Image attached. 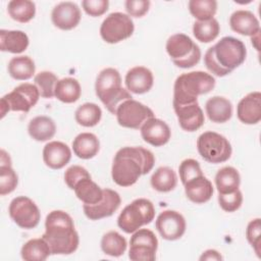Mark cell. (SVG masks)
I'll use <instances>...</instances> for the list:
<instances>
[{
	"instance_id": "obj_1",
	"label": "cell",
	"mask_w": 261,
	"mask_h": 261,
	"mask_svg": "<svg viewBox=\"0 0 261 261\" xmlns=\"http://www.w3.org/2000/svg\"><path fill=\"white\" fill-rule=\"evenodd\" d=\"M155 164L153 153L143 147H124L119 149L111 168L113 181L120 187H130L139 177L150 172Z\"/></svg>"
},
{
	"instance_id": "obj_2",
	"label": "cell",
	"mask_w": 261,
	"mask_h": 261,
	"mask_svg": "<svg viewBox=\"0 0 261 261\" xmlns=\"http://www.w3.org/2000/svg\"><path fill=\"white\" fill-rule=\"evenodd\" d=\"M42 238L48 243L52 255L71 254L80 243L71 216L62 210H53L47 215Z\"/></svg>"
},
{
	"instance_id": "obj_3",
	"label": "cell",
	"mask_w": 261,
	"mask_h": 261,
	"mask_svg": "<svg viewBox=\"0 0 261 261\" xmlns=\"http://www.w3.org/2000/svg\"><path fill=\"white\" fill-rule=\"evenodd\" d=\"M246 56V46L241 40L223 37L206 51L204 63L211 73L224 76L239 67L245 61Z\"/></svg>"
},
{
	"instance_id": "obj_4",
	"label": "cell",
	"mask_w": 261,
	"mask_h": 261,
	"mask_svg": "<svg viewBox=\"0 0 261 261\" xmlns=\"http://www.w3.org/2000/svg\"><path fill=\"white\" fill-rule=\"evenodd\" d=\"M215 87V79L205 71L182 73L174 82L172 104H187L198 101V96L211 92Z\"/></svg>"
},
{
	"instance_id": "obj_5",
	"label": "cell",
	"mask_w": 261,
	"mask_h": 261,
	"mask_svg": "<svg viewBox=\"0 0 261 261\" xmlns=\"http://www.w3.org/2000/svg\"><path fill=\"white\" fill-rule=\"evenodd\" d=\"M96 95L109 112L115 114L117 107L125 100L133 99L130 93L121 86V76L117 69L107 67L97 75Z\"/></svg>"
},
{
	"instance_id": "obj_6",
	"label": "cell",
	"mask_w": 261,
	"mask_h": 261,
	"mask_svg": "<svg viewBox=\"0 0 261 261\" xmlns=\"http://www.w3.org/2000/svg\"><path fill=\"white\" fill-rule=\"evenodd\" d=\"M154 217L153 203L148 199L139 198L123 208L117 218V224L124 232L133 233L143 225L149 224Z\"/></svg>"
},
{
	"instance_id": "obj_7",
	"label": "cell",
	"mask_w": 261,
	"mask_h": 261,
	"mask_svg": "<svg viewBox=\"0 0 261 261\" xmlns=\"http://www.w3.org/2000/svg\"><path fill=\"white\" fill-rule=\"evenodd\" d=\"M166 52L172 62L180 68H190L199 63L201 50L187 35L178 33L170 36L166 42Z\"/></svg>"
},
{
	"instance_id": "obj_8",
	"label": "cell",
	"mask_w": 261,
	"mask_h": 261,
	"mask_svg": "<svg viewBox=\"0 0 261 261\" xmlns=\"http://www.w3.org/2000/svg\"><path fill=\"white\" fill-rule=\"evenodd\" d=\"M197 149L201 157L210 163H222L231 156V145L222 135L215 132H205L197 140Z\"/></svg>"
},
{
	"instance_id": "obj_9",
	"label": "cell",
	"mask_w": 261,
	"mask_h": 261,
	"mask_svg": "<svg viewBox=\"0 0 261 261\" xmlns=\"http://www.w3.org/2000/svg\"><path fill=\"white\" fill-rule=\"evenodd\" d=\"M40 92L36 85L23 83L15 87L10 93L1 98V118H3L8 111L29 112L34 107L40 98Z\"/></svg>"
},
{
	"instance_id": "obj_10",
	"label": "cell",
	"mask_w": 261,
	"mask_h": 261,
	"mask_svg": "<svg viewBox=\"0 0 261 261\" xmlns=\"http://www.w3.org/2000/svg\"><path fill=\"white\" fill-rule=\"evenodd\" d=\"M134 30V21L129 15L122 12H112L101 23L100 35L106 43L116 44L129 38Z\"/></svg>"
},
{
	"instance_id": "obj_11",
	"label": "cell",
	"mask_w": 261,
	"mask_h": 261,
	"mask_svg": "<svg viewBox=\"0 0 261 261\" xmlns=\"http://www.w3.org/2000/svg\"><path fill=\"white\" fill-rule=\"evenodd\" d=\"M115 115L117 122L122 127L139 129L149 118L154 117V112L143 103L128 99L117 107Z\"/></svg>"
},
{
	"instance_id": "obj_12",
	"label": "cell",
	"mask_w": 261,
	"mask_h": 261,
	"mask_svg": "<svg viewBox=\"0 0 261 261\" xmlns=\"http://www.w3.org/2000/svg\"><path fill=\"white\" fill-rule=\"evenodd\" d=\"M157 248L155 233L148 228H139L130 237L128 258L133 261H154Z\"/></svg>"
},
{
	"instance_id": "obj_13",
	"label": "cell",
	"mask_w": 261,
	"mask_h": 261,
	"mask_svg": "<svg viewBox=\"0 0 261 261\" xmlns=\"http://www.w3.org/2000/svg\"><path fill=\"white\" fill-rule=\"evenodd\" d=\"M10 218L21 228H35L41 219V213L36 203L24 196L14 198L8 208Z\"/></svg>"
},
{
	"instance_id": "obj_14",
	"label": "cell",
	"mask_w": 261,
	"mask_h": 261,
	"mask_svg": "<svg viewBox=\"0 0 261 261\" xmlns=\"http://www.w3.org/2000/svg\"><path fill=\"white\" fill-rule=\"evenodd\" d=\"M156 228L160 236L167 241L180 239L186 231L185 217L177 211L164 210L156 219Z\"/></svg>"
},
{
	"instance_id": "obj_15",
	"label": "cell",
	"mask_w": 261,
	"mask_h": 261,
	"mask_svg": "<svg viewBox=\"0 0 261 261\" xmlns=\"http://www.w3.org/2000/svg\"><path fill=\"white\" fill-rule=\"evenodd\" d=\"M121 199L117 192L111 189H103V198L96 204H84L85 215L91 220H99L111 216L120 206Z\"/></svg>"
},
{
	"instance_id": "obj_16",
	"label": "cell",
	"mask_w": 261,
	"mask_h": 261,
	"mask_svg": "<svg viewBox=\"0 0 261 261\" xmlns=\"http://www.w3.org/2000/svg\"><path fill=\"white\" fill-rule=\"evenodd\" d=\"M80 7L70 1L58 3L51 12V19L53 24L63 31L74 29L81 21Z\"/></svg>"
},
{
	"instance_id": "obj_17",
	"label": "cell",
	"mask_w": 261,
	"mask_h": 261,
	"mask_svg": "<svg viewBox=\"0 0 261 261\" xmlns=\"http://www.w3.org/2000/svg\"><path fill=\"white\" fill-rule=\"evenodd\" d=\"M173 109L178 123L184 130L192 133L204 124V113L198 101L187 104H173Z\"/></svg>"
},
{
	"instance_id": "obj_18",
	"label": "cell",
	"mask_w": 261,
	"mask_h": 261,
	"mask_svg": "<svg viewBox=\"0 0 261 261\" xmlns=\"http://www.w3.org/2000/svg\"><path fill=\"white\" fill-rule=\"evenodd\" d=\"M140 129L143 140L154 147L165 145L171 137V130L168 124L155 116L149 118Z\"/></svg>"
},
{
	"instance_id": "obj_19",
	"label": "cell",
	"mask_w": 261,
	"mask_h": 261,
	"mask_svg": "<svg viewBox=\"0 0 261 261\" xmlns=\"http://www.w3.org/2000/svg\"><path fill=\"white\" fill-rule=\"evenodd\" d=\"M238 118L245 124H256L261 120V93H249L237 106Z\"/></svg>"
},
{
	"instance_id": "obj_20",
	"label": "cell",
	"mask_w": 261,
	"mask_h": 261,
	"mask_svg": "<svg viewBox=\"0 0 261 261\" xmlns=\"http://www.w3.org/2000/svg\"><path fill=\"white\" fill-rule=\"evenodd\" d=\"M124 83L127 91L134 94H145L152 89L154 76L149 68L135 66L126 72Z\"/></svg>"
},
{
	"instance_id": "obj_21",
	"label": "cell",
	"mask_w": 261,
	"mask_h": 261,
	"mask_svg": "<svg viewBox=\"0 0 261 261\" xmlns=\"http://www.w3.org/2000/svg\"><path fill=\"white\" fill-rule=\"evenodd\" d=\"M71 158L70 148L59 141H52L43 149L44 163L51 169L63 168Z\"/></svg>"
},
{
	"instance_id": "obj_22",
	"label": "cell",
	"mask_w": 261,
	"mask_h": 261,
	"mask_svg": "<svg viewBox=\"0 0 261 261\" xmlns=\"http://www.w3.org/2000/svg\"><path fill=\"white\" fill-rule=\"evenodd\" d=\"M231 30L243 36H255L260 33V23L255 14L249 10H237L229 17Z\"/></svg>"
},
{
	"instance_id": "obj_23",
	"label": "cell",
	"mask_w": 261,
	"mask_h": 261,
	"mask_svg": "<svg viewBox=\"0 0 261 261\" xmlns=\"http://www.w3.org/2000/svg\"><path fill=\"white\" fill-rule=\"evenodd\" d=\"M185 193L190 201L196 204H204L208 202L214 192L212 182L203 175L197 176L185 185Z\"/></svg>"
},
{
	"instance_id": "obj_24",
	"label": "cell",
	"mask_w": 261,
	"mask_h": 261,
	"mask_svg": "<svg viewBox=\"0 0 261 261\" xmlns=\"http://www.w3.org/2000/svg\"><path fill=\"white\" fill-rule=\"evenodd\" d=\"M205 110L208 118L212 122L223 123L229 120L232 115V104L224 97L214 96L207 100Z\"/></svg>"
},
{
	"instance_id": "obj_25",
	"label": "cell",
	"mask_w": 261,
	"mask_h": 261,
	"mask_svg": "<svg viewBox=\"0 0 261 261\" xmlns=\"http://www.w3.org/2000/svg\"><path fill=\"white\" fill-rule=\"evenodd\" d=\"M30 40L22 31H0V49L3 52L19 54L27 50Z\"/></svg>"
},
{
	"instance_id": "obj_26",
	"label": "cell",
	"mask_w": 261,
	"mask_h": 261,
	"mask_svg": "<svg viewBox=\"0 0 261 261\" xmlns=\"http://www.w3.org/2000/svg\"><path fill=\"white\" fill-rule=\"evenodd\" d=\"M99 149V139L92 133H82L72 141L73 153L81 159H91L95 157Z\"/></svg>"
},
{
	"instance_id": "obj_27",
	"label": "cell",
	"mask_w": 261,
	"mask_h": 261,
	"mask_svg": "<svg viewBox=\"0 0 261 261\" xmlns=\"http://www.w3.org/2000/svg\"><path fill=\"white\" fill-rule=\"evenodd\" d=\"M28 132L32 139L38 142H45L54 137L56 124L49 116L40 115L31 119L28 125Z\"/></svg>"
},
{
	"instance_id": "obj_28",
	"label": "cell",
	"mask_w": 261,
	"mask_h": 261,
	"mask_svg": "<svg viewBox=\"0 0 261 261\" xmlns=\"http://www.w3.org/2000/svg\"><path fill=\"white\" fill-rule=\"evenodd\" d=\"M241 176L239 171L232 166L220 168L215 175V185L219 194H228L239 190Z\"/></svg>"
},
{
	"instance_id": "obj_29",
	"label": "cell",
	"mask_w": 261,
	"mask_h": 261,
	"mask_svg": "<svg viewBox=\"0 0 261 261\" xmlns=\"http://www.w3.org/2000/svg\"><path fill=\"white\" fill-rule=\"evenodd\" d=\"M8 73L16 81L30 80L36 70L34 60L30 56H15L8 62Z\"/></svg>"
},
{
	"instance_id": "obj_30",
	"label": "cell",
	"mask_w": 261,
	"mask_h": 261,
	"mask_svg": "<svg viewBox=\"0 0 261 261\" xmlns=\"http://www.w3.org/2000/svg\"><path fill=\"white\" fill-rule=\"evenodd\" d=\"M51 254L50 247L43 238L28 241L20 250L21 258L25 261H44Z\"/></svg>"
},
{
	"instance_id": "obj_31",
	"label": "cell",
	"mask_w": 261,
	"mask_h": 261,
	"mask_svg": "<svg viewBox=\"0 0 261 261\" xmlns=\"http://www.w3.org/2000/svg\"><path fill=\"white\" fill-rule=\"evenodd\" d=\"M75 196L84 204H96L103 198V190L91 177L79 181L73 189Z\"/></svg>"
},
{
	"instance_id": "obj_32",
	"label": "cell",
	"mask_w": 261,
	"mask_h": 261,
	"mask_svg": "<svg viewBox=\"0 0 261 261\" xmlns=\"http://www.w3.org/2000/svg\"><path fill=\"white\" fill-rule=\"evenodd\" d=\"M82 94L81 85L73 77H63L59 80L55 87V97L63 103L76 102Z\"/></svg>"
},
{
	"instance_id": "obj_33",
	"label": "cell",
	"mask_w": 261,
	"mask_h": 261,
	"mask_svg": "<svg viewBox=\"0 0 261 261\" xmlns=\"http://www.w3.org/2000/svg\"><path fill=\"white\" fill-rule=\"evenodd\" d=\"M150 182L154 190L161 193H167L176 187L177 175L172 168L161 166L154 171L150 178Z\"/></svg>"
},
{
	"instance_id": "obj_34",
	"label": "cell",
	"mask_w": 261,
	"mask_h": 261,
	"mask_svg": "<svg viewBox=\"0 0 261 261\" xmlns=\"http://www.w3.org/2000/svg\"><path fill=\"white\" fill-rule=\"evenodd\" d=\"M9 16L21 23L29 22L36 14V4L30 0H12L7 5Z\"/></svg>"
},
{
	"instance_id": "obj_35",
	"label": "cell",
	"mask_w": 261,
	"mask_h": 261,
	"mask_svg": "<svg viewBox=\"0 0 261 261\" xmlns=\"http://www.w3.org/2000/svg\"><path fill=\"white\" fill-rule=\"evenodd\" d=\"M126 246L125 238L115 230L106 232L101 240V249L103 253L111 257H119L123 255Z\"/></svg>"
},
{
	"instance_id": "obj_36",
	"label": "cell",
	"mask_w": 261,
	"mask_h": 261,
	"mask_svg": "<svg viewBox=\"0 0 261 261\" xmlns=\"http://www.w3.org/2000/svg\"><path fill=\"white\" fill-rule=\"evenodd\" d=\"M220 31L217 19L210 18L207 20H196L193 25V34L195 38L202 43H210L214 41Z\"/></svg>"
},
{
	"instance_id": "obj_37",
	"label": "cell",
	"mask_w": 261,
	"mask_h": 261,
	"mask_svg": "<svg viewBox=\"0 0 261 261\" xmlns=\"http://www.w3.org/2000/svg\"><path fill=\"white\" fill-rule=\"evenodd\" d=\"M102 117L101 108L95 103H84L79 106L74 113L75 121L83 126L92 127L99 123Z\"/></svg>"
},
{
	"instance_id": "obj_38",
	"label": "cell",
	"mask_w": 261,
	"mask_h": 261,
	"mask_svg": "<svg viewBox=\"0 0 261 261\" xmlns=\"http://www.w3.org/2000/svg\"><path fill=\"white\" fill-rule=\"evenodd\" d=\"M189 10L197 20H207L215 15L217 2L215 0H191Z\"/></svg>"
},
{
	"instance_id": "obj_39",
	"label": "cell",
	"mask_w": 261,
	"mask_h": 261,
	"mask_svg": "<svg viewBox=\"0 0 261 261\" xmlns=\"http://www.w3.org/2000/svg\"><path fill=\"white\" fill-rule=\"evenodd\" d=\"M59 80L51 71H41L35 75L34 82L37 86L41 97L52 98L55 96V87Z\"/></svg>"
},
{
	"instance_id": "obj_40",
	"label": "cell",
	"mask_w": 261,
	"mask_h": 261,
	"mask_svg": "<svg viewBox=\"0 0 261 261\" xmlns=\"http://www.w3.org/2000/svg\"><path fill=\"white\" fill-rule=\"evenodd\" d=\"M18 184V177L11 165H0V195L13 192Z\"/></svg>"
},
{
	"instance_id": "obj_41",
	"label": "cell",
	"mask_w": 261,
	"mask_h": 261,
	"mask_svg": "<svg viewBox=\"0 0 261 261\" xmlns=\"http://www.w3.org/2000/svg\"><path fill=\"white\" fill-rule=\"evenodd\" d=\"M178 172H179V178H180L182 185H185L186 182H188L189 180H191L197 176L203 175V172H202L199 162L192 158L185 159L179 164Z\"/></svg>"
},
{
	"instance_id": "obj_42",
	"label": "cell",
	"mask_w": 261,
	"mask_h": 261,
	"mask_svg": "<svg viewBox=\"0 0 261 261\" xmlns=\"http://www.w3.org/2000/svg\"><path fill=\"white\" fill-rule=\"evenodd\" d=\"M218 203L222 210L226 212H234L243 203V194L240 190L228 194H219Z\"/></svg>"
},
{
	"instance_id": "obj_43",
	"label": "cell",
	"mask_w": 261,
	"mask_h": 261,
	"mask_svg": "<svg viewBox=\"0 0 261 261\" xmlns=\"http://www.w3.org/2000/svg\"><path fill=\"white\" fill-rule=\"evenodd\" d=\"M260 236H261L260 218L251 220L246 229V237L258 257H261V255H260V246H261Z\"/></svg>"
},
{
	"instance_id": "obj_44",
	"label": "cell",
	"mask_w": 261,
	"mask_h": 261,
	"mask_svg": "<svg viewBox=\"0 0 261 261\" xmlns=\"http://www.w3.org/2000/svg\"><path fill=\"white\" fill-rule=\"evenodd\" d=\"M91 177L88 170L81 165H72L68 167L64 172V181L67 187L71 190L74 189L75 185L84 178Z\"/></svg>"
},
{
	"instance_id": "obj_45",
	"label": "cell",
	"mask_w": 261,
	"mask_h": 261,
	"mask_svg": "<svg viewBox=\"0 0 261 261\" xmlns=\"http://www.w3.org/2000/svg\"><path fill=\"white\" fill-rule=\"evenodd\" d=\"M82 6L87 14L96 17L103 15L109 7L108 0H84Z\"/></svg>"
},
{
	"instance_id": "obj_46",
	"label": "cell",
	"mask_w": 261,
	"mask_h": 261,
	"mask_svg": "<svg viewBox=\"0 0 261 261\" xmlns=\"http://www.w3.org/2000/svg\"><path fill=\"white\" fill-rule=\"evenodd\" d=\"M151 2L149 0H126L124 3L127 15L134 17L144 16L149 8Z\"/></svg>"
},
{
	"instance_id": "obj_47",
	"label": "cell",
	"mask_w": 261,
	"mask_h": 261,
	"mask_svg": "<svg viewBox=\"0 0 261 261\" xmlns=\"http://www.w3.org/2000/svg\"><path fill=\"white\" fill-rule=\"evenodd\" d=\"M222 256L216 250H206L200 257V260H221Z\"/></svg>"
},
{
	"instance_id": "obj_48",
	"label": "cell",
	"mask_w": 261,
	"mask_h": 261,
	"mask_svg": "<svg viewBox=\"0 0 261 261\" xmlns=\"http://www.w3.org/2000/svg\"><path fill=\"white\" fill-rule=\"evenodd\" d=\"M1 154V158H0V165H11V159L9 157V154H7L5 152V150H1L0 152Z\"/></svg>"
}]
</instances>
